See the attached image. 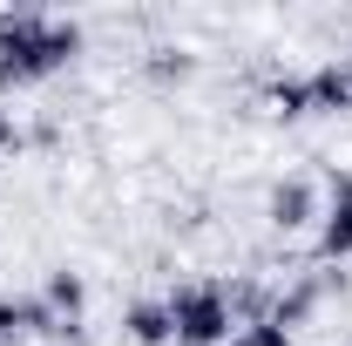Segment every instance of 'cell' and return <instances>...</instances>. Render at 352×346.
<instances>
[{"label": "cell", "instance_id": "cell-1", "mask_svg": "<svg viewBox=\"0 0 352 346\" xmlns=\"http://www.w3.org/2000/svg\"><path fill=\"white\" fill-rule=\"evenodd\" d=\"M82 21L47 14V7H0V88H34L54 82L61 68L82 61Z\"/></svg>", "mask_w": 352, "mask_h": 346}, {"label": "cell", "instance_id": "cell-2", "mask_svg": "<svg viewBox=\"0 0 352 346\" xmlns=\"http://www.w3.org/2000/svg\"><path fill=\"white\" fill-rule=\"evenodd\" d=\"M163 305H170L176 346H230V333H237L223 285H176Z\"/></svg>", "mask_w": 352, "mask_h": 346}, {"label": "cell", "instance_id": "cell-3", "mask_svg": "<svg viewBox=\"0 0 352 346\" xmlns=\"http://www.w3.org/2000/svg\"><path fill=\"white\" fill-rule=\"evenodd\" d=\"M264 217H271V231H285V238L311 231V224L325 217L318 183H311V176H278V183H271V197H264Z\"/></svg>", "mask_w": 352, "mask_h": 346}, {"label": "cell", "instance_id": "cell-4", "mask_svg": "<svg viewBox=\"0 0 352 346\" xmlns=\"http://www.w3.org/2000/svg\"><path fill=\"white\" fill-rule=\"evenodd\" d=\"M318 252H325V258H352V170H332V183H325Z\"/></svg>", "mask_w": 352, "mask_h": 346}, {"label": "cell", "instance_id": "cell-5", "mask_svg": "<svg viewBox=\"0 0 352 346\" xmlns=\"http://www.w3.org/2000/svg\"><path fill=\"white\" fill-rule=\"evenodd\" d=\"M332 285H346V272H339V278H292V285H278V292H271V326L298 333L311 312H318V299H325Z\"/></svg>", "mask_w": 352, "mask_h": 346}, {"label": "cell", "instance_id": "cell-6", "mask_svg": "<svg viewBox=\"0 0 352 346\" xmlns=\"http://www.w3.org/2000/svg\"><path fill=\"white\" fill-rule=\"evenodd\" d=\"M305 82H311V116H346V109H352V75H346V61H318Z\"/></svg>", "mask_w": 352, "mask_h": 346}, {"label": "cell", "instance_id": "cell-7", "mask_svg": "<svg viewBox=\"0 0 352 346\" xmlns=\"http://www.w3.org/2000/svg\"><path fill=\"white\" fill-rule=\"evenodd\" d=\"M122 333H129L135 346H176V326H170V305L163 299H135L129 312H122Z\"/></svg>", "mask_w": 352, "mask_h": 346}, {"label": "cell", "instance_id": "cell-8", "mask_svg": "<svg viewBox=\"0 0 352 346\" xmlns=\"http://www.w3.org/2000/svg\"><path fill=\"white\" fill-rule=\"evenodd\" d=\"M28 333H54V312L41 299H0V346L28 340Z\"/></svg>", "mask_w": 352, "mask_h": 346}, {"label": "cell", "instance_id": "cell-9", "mask_svg": "<svg viewBox=\"0 0 352 346\" xmlns=\"http://www.w3.org/2000/svg\"><path fill=\"white\" fill-rule=\"evenodd\" d=\"M41 305L54 312V319H82L88 278H82V272H68V265H54V272H47V285H41Z\"/></svg>", "mask_w": 352, "mask_h": 346}, {"label": "cell", "instance_id": "cell-10", "mask_svg": "<svg viewBox=\"0 0 352 346\" xmlns=\"http://www.w3.org/2000/svg\"><path fill=\"white\" fill-rule=\"evenodd\" d=\"M142 75H149L156 88H176V82H190V75H197V54H190V48H176V41H163V48H149V54H142Z\"/></svg>", "mask_w": 352, "mask_h": 346}, {"label": "cell", "instance_id": "cell-11", "mask_svg": "<svg viewBox=\"0 0 352 346\" xmlns=\"http://www.w3.org/2000/svg\"><path fill=\"white\" fill-rule=\"evenodd\" d=\"M264 109L285 116V123L311 116V82H305V75H271V82H264Z\"/></svg>", "mask_w": 352, "mask_h": 346}, {"label": "cell", "instance_id": "cell-12", "mask_svg": "<svg viewBox=\"0 0 352 346\" xmlns=\"http://www.w3.org/2000/svg\"><path fill=\"white\" fill-rule=\"evenodd\" d=\"M230 346H298L285 326H271V319H251V326H237L230 333Z\"/></svg>", "mask_w": 352, "mask_h": 346}, {"label": "cell", "instance_id": "cell-13", "mask_svg": "<svg viewBox=\"0 0 352 346\" xmlns=\"http://www.w3.org/2000/svg\"><path fill=\"white\" fill-rule=\"evenodd\" d=\"M14 150H28V130L14 123V109H0V156H14Z\"/></svg>", "mask_w": 352, "mask_h": 346}, {"label": "cell", "instance_id": "cell-14", "mask_svg": "<svg viewBox=\"0 0 352 346\" xmlns=\"http://www.w3.org/2000/svg\"><path fill=\"white\" fill-rule=\"evenodd\" d=\"M346 75H352V61H346Z\"/></svg>", "mask_w": 352, "mask_h": 346}]
</instances>
